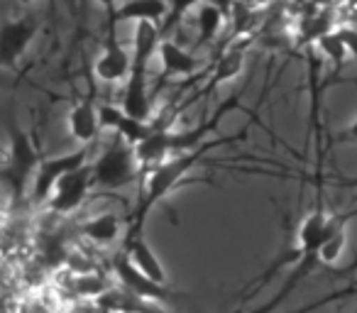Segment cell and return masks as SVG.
<instances>
[{
	"mask_svg": "<svg viewBox=\"0 0 357 313\" xmlns=\"http://www.w3.org/2000/svg\"><path fill=\"white\" fill-rule=\"evenodd\" d=\"M86 157H89V149L86 147H76L74 152L54 154V157H42L30 181V204L32 206L45 204V201L50 199L56 181H59L66 171L86 165V162H89Z\"/></svg>",
	"mask_w": 357,
	"mask_h": 313,
	"instance_id": "cell-4",
	"label": "cell"
},
{
	"mask_svg": "<svg viewBox=\"0 0 357 313\" xmlns=\"http://www.w3.org/2000/svg\"><path fill=\"white\" fill-rule=\"evenodd\" d=\"M17 3H22V6H30V3H35V0H17Z\"/></svg>",
	"mask_w": 357,
	"mask_h": 313,
	"instance_id": "cell-23",
	"label": "cell"
},
{
	"mask_svg": "<svg viewBox=\"0 0 357 313\" xmlns=\"http://www.w3.org/2000/svg\"><path fill=\"white\" fill-rule=\"evenodd\" d=\"M120 230H123V220L115 213H98L81 223V235L98 247H108V245L118 243Z\"/></svg>",
	"mask_w": 357,
	"mask_h": 313,
	"instance_id": "cell-16",
	"label": "cell"
},
{
	"mask_svg": "<svg viewBox=\"0 0 357 313\" xmlns=\"http://www.w3.org/2000/svg\"><path fill=\"white\" fill-rule=\"evenodd\" d=\"M98 120H100V128L113 130L120 139H125V142L132 144V147L142 142L154 130V120L130 118L128 113H123L120 105H110V103H103L98 108Z\"/></svg>",
	"mask_w": 357,
	"mask_h": 313,
	"instance_id": "cell-8",
	"label": "cell"
},
{
	"mask_svg": "<svg viewBox=\"0 0 357 313\" xmlns=\"http://www.w3.org/2000/svg\"><path fill=\"white\" fill-rule=\"evenodd\" d=\"M96 79L103 84H123L130 74V52L118 42V32H115V22L110 20L108 37L100 49L98 59L93 64Z\"/></svg>",
	"mask_w": 357,
	"mask_h": 313,
	"instance_id": "cell-7",
	"label": "cell"
},
{
	"mask_svg": "<svg viewBox=\"0 0 357 313\" xmlns=\"http://www.w3.org/2000/svg\"><path fill=\"white\" fill-rule=\"evenodd\" d=\"M91 189H93V184H91V165L86 162V165L66 171V174L56 181L50 199H47L45 204L52 213L69 215L84 206V201H86V196L91 194Z\"/></svg>",
	"mask_w": 357,
	"mask_h": 313,
	"instance_id": "cell-5",
	"label": "cell"
},
{
	"mask_svg": "<svg viewBox=\"0 0 357 313\" xmlns=\"http://www.w3.org/2000/svg\"><path fill=\"white\" fill-rule=\"evenodd\" d=\"M248 47H250V42L245 40L243 45H233L230 49L223 52V56H220V61L215 64L213 76H211V81H208V86H206L204 93H208V91L218 89V86L225 84V81H233L235 76H238L240 71H243L245 56H248Z\"/></svg>",
	"mask_w": 357,
	"mask_h": 313,
	"instance_id": "cell-17",
	"label": "cell"
},
{
	"mask_svg": "<svg viewBox=\"0 0 357 313\" xmlns=\"http://www.w3.org/2000/svg\"><path fill=\"white\" fill-rule=\"evenodd\" d=\"M167 15V0H125L110 10V20L118 22H159Z\"/></svg>",
	"mask_w": 357,
	"mask_h": 313,
	"instance_id": "cell-13",
	"label": "cell"
},
{
	"mask_svg": "<svg viewBox=\"0 0 357 313\" xmlns=\"http://www.w3.org/2000/svg\"><path fill=\"white\" fill-rule=\"evenodd\" d=\"M223 22H225V15L213 6V3H211V0L201 3L199 13H196V27H199V37H196V42H199V47L211 45V42L218 37Z\"/></svg>",
	"mask_w": 357,
	"mask_h": 313,
	"instance_id": "cell-19",
	"label": "cell"
},
{
	"mask_svg": "<svg viewBox=\"0 0 357 313\" xmlns=\"http://www.w3.org/2000/svg\"><path fill=\"white\" fill-rule=\"evenodd\" d=\"M113 272H115V277L120 279V284H123L125 291L132 293V296H137V298H142V301H169V298H172L169 287L149 282L144 274H139L137 269L128 262L125 254H118V257L113 259Z\"/></svg>",
	"mask_w": 357,
	"mask_h": 313,
	"instance_id": "cell-9",
	"label": "cell"
},
{
	"mask_svg": "<svg viewBox=\"0 0 357 313\" xmlns=\"http://www.w3.org/2000/svg\"><path fill=\"white\" fill-rule=\"evenodd\" d=\"M211 3H213V6H215V8H218V10H220V13H223V15H225V17H228V15H230V8H233V6H235V0H211Z\"/></svg>",
	"mask_w": 357,
	"mask_h": 313,
	"instance_id": "cell-21",
	"label": "cell"
},
{
	"mask_svg": "<svg viewBox=\"0 0 357 313\" xmlns=\"http://www.w3.org/2000/svg\"><path fill=\"white\" fill-rule=\"evenodd\" d=\"M139 179V165L135 160L132 144L120 139L115 135L108 147L100 152L98 160L91 165V184L100 191H118L128 189Z\"/></svg>",
	"mask_w": 357,
	"mask_h": 313,
	"instance_id": "cell-3",
	"label": "cell"
},
{
	"mask_svg": "<svg viewBox=\"0 0 357 313\" xmlns=\"http://www.w3.org/2000/svg\"><path fill=\"white\" fill-rule=\"evenodd\" d=\"M201 3H206V0H167V15H164L162 25H159L162 37L167 35L169 30H174V27L184 20L194 8H199Z\"/></svg>",
	"mask_w": 357,
	"mask_h": 313,
	"instance_id": "cell-20",
	"label": "cell"
},
{
	"mask_svg": "<svg viewBox=\"0 0 357 313\" xmlns=\"http://www.w3.org/2000/svg\"><path fill=\"white\" fill-rule=\"evenodd\" d=\"M98 3H100V6H105V8H108V13H110V10H113L115 6H118L120 0H98Z\"/></svg>",
	"mask_w": 357,
	"mask_h": 313,
	"instance_id": "cell-22",
	"label": "cell"
},
{
	"mask_svg": "<svg viewBox=\"0 0 357 313\" xmlns=\"http://www.w3.org/2000/svg\"><path fill=\"white\" fill-rule=\"evenodd\" d=\"M326 223H328V213L323 208H316L313 213H308L301 220L296 233V250H294V259L301 257H313L321 245V238L326 233Z\"/></svg>",
	"mask_w": 357,
	"mask_h": 313,
	"instance_id": "cell-15",
	"label": "cell"
},
{
	"mask_svg": "<svg viewBox=\"0 0 357 313\" xmlns=\"http://www.w3.org/2000/svg\"><path fill=\"white\" fill-rule=\"evenodd\" d=\"M69 132H71V137L79 142V147H86V144L98 137L100 120H98V108L93 105V100H79V103L71 108Z\"/></svg>",
	"mask_w": 357,
	"mask_h": 313,
	"instance_id": "cell-14",
	"label": "cell"
},
{
	"mask_svg": "<svg viewBox=\"0 0 357 313\" xmlns=\"http://www.w3.org/2000/svg\"><path fill=\"white\" fill-rule=\"evenodd\" d=\"M352 213H333L328 215L326 233L321 238V245L316 250V259L326 267L337 264V259L345 254L347 247V223H350Z\"/></svg>",
	"mask_w": 357,
	"mask_h": 313,
	"instance_id": "cell-12",
	"label": "cell"
},
{
	"mask_svg": "<svg viewBox=\"0 0 357 313\" xmlns=\"http://www.w3.org/2000/svg\"><path fill=\"white\" fill-rule=\"evenodd\" d=\"M40 22L37 17H13L0 25V69H10L32 45Z\"/></svg>",
	"mask_w": 357,
	"mask_h": 313,
	"instance_id": "cell-6",
	"label": "cell"
},
{
	"mask_svg": "<svg viewBox=\"0 0 357 313\" xmlns=\"http://www.w3.org/2000/svg\"><path fill=\"white\" fill-rule=\"evenodd\" d=\"M159 61H162V71H159V84L169 79H176V76H194L201 69V59L189 52L186 47H181L174 40H159L157 47Z\"/></svg>",
	"mask_w": 357,
	"mask_h": 313,
	"instance_id": "cell-10",
	"label": "cell"
},
{
	"mask_svg": "<svg viewBox=\"0 0 357 313\" xmlns=\"http://www.w3.org/2000/svg\"><path fill=\"white\" fill-rule=\"evenodd\" d=\"M318 49L326 54V59L342 64L355 54V35L350 30H333L318 35Z\"/></svg>",
	"mask_w": 357,
	"mask_h": 313,
	"instance_id": "cell-18",
	"label": "cell"
},
{
	"mask_svg": "<svg viewBox=\"0 0 357 313\" xmlns=\"http://www.w3.org/2000/svg\"><path fill=\"white\" fill-rule=\"evenodd\" d=\"M40 160L42 157L32 144L30 135L22 128H17L15 120H10V144H8L6 160L0 162V181L10 191L13 204L25 201V191L30 186Z\"/></svg>",
	"mask_w": 357,
	"mask_h": 313,
	"instance_id": "cell-2",
	"label": "cell"
},
{
	"mask_svg": "<svg viewBox=\"0 0 357 313\" xmlns=\"http://www.w3.org/2000/svg\"><path fill=\"white\" fill-rule=\"evenodd\" d=\"M125 257H128V262L132 264L139 274H144L149 282L162 284V287L169 284L167 269H164L162 259H159L157 252L152 250V245L144 240V235L125 238Z\"/></svg>",
	"mask_w": 357,
	"mask_h": 313,
	"instance_id": "cell-11",
	"label": "cell"
},
{
	"mask_svg": "<svg viewBox=\"0 0 357 313\" xmlns=\"http://www.w3.org/2000/svg\"><path fill=\"white\" fill-rule=\"evenodd\" d=\"M233 137H223V139H204L201 144L191 149H184V152L169 154L167 160H162L159 165L149 167L147 169V181H144V189L139 191V201L137 208L132 213V223L128 228V238H135V235H142V228L147 223V215L154 211V206L159 201H164L174 189L178 186V181H184V176L204 160L211 149H215L218 144L230 142Z\"/></svg>",
	"mask_w": 357,
	"mask_h": 313,
	"instance_id": "cell-1",
	"label": "cell"
}]
</instances>
